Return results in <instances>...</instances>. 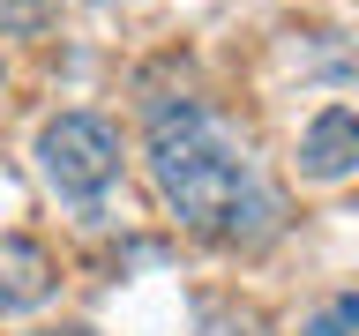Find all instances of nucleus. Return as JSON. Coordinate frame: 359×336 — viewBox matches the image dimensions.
<instances>
[{
  "label": "nucleus",
  "mask_w": 359,
  "mask_h": 336,
  "mask_svg": "<svg viewBox=\"0 0 359 336\" xmlns=\"http://www.w3.org/2000/svg\"><path fill=\"white\" fill-rule=\"evenodd\" d=\"M150 179H157V195H165V209L195 239L240 246V239H262L269 217H277L247 142L210 105H195V97L150 105Z\"/></svg>",
  "instance_id": "f257e3e1"
},
{
  "label": "nucleus",
  "mask_w": 359,
  "mask_h": 336,
  "mask_svg": "<svg viewBox=\"0 0 359 336\" xmlns=\"http://www.w3.org/2000/svg\"><path fill=\"white\" fill-rule=\"evenodd\" d=\"M38 172L60 202H97L120 179V127L105 112H60L38 127Z\"/></svg>",
  "instance_id": "f03ea898"
},
{
  "label": "nucleus",
  "mask_w": 359,
  "mask_h": 336,
  "mask_svg": "<svg viewBox=\"0 0 359 336\" xmlns=\"http://www.w3.org/2000/svg\"><path fill=\"white\" fill-rule=\"evenodd\" d=\"M359 172V112L330 105L314 112L307 134H299V179H314V187H337V179Z\"/></svg>",
  "instance_id": "7ed1b4c3"
},
{
  "label": "nucleus",
  "mask_w": 359,
  "mask_h": 336,
  "mask_svg": "<svg viewBox=\"0 0 359 336\" xmlns=\"http://www.w3.org/2000/svg\"><path fill=\"white\" fill-rule=\"evenodd\" d=\"M53 291H60V269H53V254H45L38 239L8 232V239H0V314H38Z\"/></svg>",
  "instance_id": "20e7f679"
},
{
  "label": "nucleus",
  "mask_w": 359,
  "mask_h": 336,
  "mask_svg": "<svg viewBox=\"0 0 359 336\" xmlns=\"http://www.w3.org/2000/svg\"><path fill=\"white\" fill-rule=\"evenodd\" d=\"M53 22V0H0V38H38Z\"/></svg>",
  "instance_id": "39448f33"
},
{
  "label": "nucleus",
  "mask_w": 359,
  "mask_h": 336,
  "mask_svg": "<svg viewBox=\"0 0 359 336\" xmlns=\"http://www.w3.org/2000/svg\"><path fill=\"white\" fill-rule=\"evenodd\" d=\"M202 336H269V321L247 314V307H210L202 314Z\"/></svg>",
  "instance_id": "423d86ee"
},
{
  "label": "nucleus",
  "mask_w": 359,
  "mask_h": 336,
  "mask_svg": "<svg viewBox=\"0 0 359 336\" xmlns=\"http://www.w3.org/2000/svg\"><path fill=\"white\" fill-rule=\"evenodd\" d=\"M299 336H359V299H330Z\"/></svg>",
  "instance_id": "0eeeda50"
},
{
  "label": "nucleus",
  "mask_w": 359,
  "mask_h": 336,
  "mask_svg": "<svg viewBox=\"0 0 359 336\" xmlns=\"http://www.w3.org/2000/svg\"><path fill=\"white\" fill-rule=\"evenodd\" d=\"M60 336H90V329H60Z\"/></svg>",
  "instance_id": "6e6552de"
},
{
  "label": "nucleus",
  "mask_w": 359,
  "mask_h": 336,
  "mask_svg": "<svg viewBox=\"0 0 359 336\" xmlns=\"http://www.w3.org/2000/svg\"><path fill=\"white\" fill-rule=\"evenodd\" d=\"M90 8H105V0H90Z\"/></svg>",
  "instance_id": "1a4fd4ad"
}]
</instances>
